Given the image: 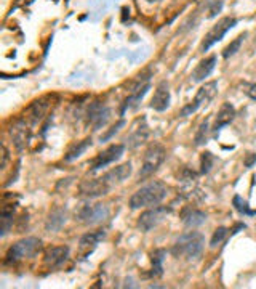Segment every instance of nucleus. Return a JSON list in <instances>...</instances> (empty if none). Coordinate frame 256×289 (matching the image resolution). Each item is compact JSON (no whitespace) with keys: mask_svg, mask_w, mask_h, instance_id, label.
Here are the masks:
<instances>
[{"mask_svg":"<svg viewBox=\"0 0 256 289\" xmlns=\"http://www.w3.org/2000/svg\"><path fill=\"white\" fill-rule=\"evenodd\" d=\"M168 195V188L163 182L156 180L149 185L139 188L134 195L130 198V207L131 209H141V207H154L159 206Z\"/></svg>","mask_w":256,"mask_h":289,"instance_id":"1","label":"nucleus"},{"mask_svg":"<svg viewBox=\"0 0 256 289\" xmlns=\"http://www.w3.org/2000/svg\"><path fill=\"white\" fill-rule=\"evenodd\" d=\"M205 246V238L198 231H189V233L183 235L175 243L171 252L176 257H188V259H197L202 254Z\"/></svg>","mask_w":256,"mask_h":289,"instance_id":"2","label":"nucleus"},{"mask_svg":"<svg viewBox=\"0 0 256 289\" xmlns=\"http://www.w3.org/2000/svg\"><path fill=\"white\" fill-rule=\"evenodd\" d=\"M40 248H42V241L38 238H24V240H19L6 250L5 262L18 263L24 259H31V257H34L40 250Z\"/></svg>","mask_w":256,"mask_h":289,"instance_id":"3","label":"nucleus"},{"mask_svg":"<svg viewBox=\"0 0 256 289\" xmlns=\"http://www.w3.org/2000/svg\"><path fill=\"white\" fill-rule=\"evenodd\" d=\"M165 154L166 151H165L163 145H160V143L149 145V148H147L143 156V165H141V170H139V178L152 175V173L162 165V163L165 161Z\"/></svg>","mask_w":256,"mask_h":289,"instance_id":"4","label":"nucleus"},{"mask_svg":"<svg viewBox=\"0 0 256 289\" xmlns=\"http://www.w3.org/2000/svg\"><path fill=\"white\" fill-rule=\"evenodd\" d=\"M216 93H218V82L216 81L207 82L205 85H202L200 88L197 90L194 100H192L191 103H188V105L181 109V116L183 118H186V116L194 114L198 108L207 106L208 103L216 96Z\"/></svg>","mask_w":256,"mask_h":289,"instance_id":"5","label":"nucleus"},{"mask_svg":"<svg viewBox=\"0 0 256 289\" xmlns=\"http://www.w3.org/2000/svg\"><path fill=\"white\" fill-rule=\"evenodd\" d=\"M237 24V19L232 18V16H224L221 18L220 21H218L213 28H211L208 32H207V36H205L203 39V42L200 45V51H207L210 50L216 42H220L221 39L227 34V32L234 28V26Z\"/></svg>","mask_w":256,"mask_h":289,"instance_id":"6","label":"nucleus"},{"mask_svg":"<svg viewBox=\"0 0 256 289\" xmlns=\"http://www.w3.org/2000/svg\"><path fill=\"white\" fill-rule=\"evenodd\" d=\"M77 218L87 225H96L106 220L109 215V209L106 204H83L75 212Z\"/></svg>","mask_w":256,"mask_h":289,"instance_id":"7","label":"nucleus"},{"mask_svg":"<svg viewBox=\"0 0 256 289\" xmlns=\"http://www.w3.org/2000/svg\"><path fill=\"white\" fill-rule=\"evenodd\" d=\"M130 175H131V164L130 163H125V164H122V165L114 167L112 170L106 172L104 175L99 177V182H101L102 186H104V190L109 193V191L114 188V186H117L122 182H125V180L130 177Z\"/></svg>","mask_w":256,"mask_h":289,"instance_id":"8","label":"nucleus"},{"mask_svg":"<svg viewBox=\"0 0 256 289\" xmlns=\"http://www.w3.org/2000/svg\"><path fill=\"white\" fill-rule=\"evenodd\" d=\"M124 151H125V146L120 145V143L107 146L104 151L96 154V158L92 161V170H99V169H102V167L119 161L122 158V154H124Z\"/></svg>","mask_w":256,"mask_h":289,"instance_id":"9","label":"nucleus"},{"mask_svg":"<svg viewBox=\"0 0 256 289\" xmlns=\"http://www.w3.org/2000/svg\"><path fill=\"white\" fill-rule=\"evenodd\" d=\"M168 209L163 206H154L152 209L143 212L138 218V228L143 231H151L152 228H156L157 225L165 218Z\"/></svg>","mask_w":256,"mask_h":289,"instance_id":"10","label":"nucleus"},{"mask_svg":"<svg viewBox=\"0 0 256 289\" xmlns=\"http://www.w3.org/2000/svg\"><path fill=\"white\" fill-rule=\"evenodd\" d=\"M109 108H106L102 103H92L87 111V122L90 125H93L95 128H99L101 125H104L109 119Z\"/></svg>","mask_w":256,"mask_h":289,"instance_id":"11","label":"nucleus"},{"mask_svg":"<svg viewBox=\"0 0 256 289\" xmlns=\"http://www.w3.org/2000/svg\"><path fill=\"white\" fill-rule=\"evenodd\" d=\"M149 138V127H147V122L144 118L138 119L131 127V132L128 135V146L136 148L139 145H143Z\"/></svg>","mask_w":256,"mask_h":289,"instance_id":"12","label":"nucleus"},{"mask_svg":"<svg viewBox=\"0 0 256 289\" xmlns=\"http://www.w3.org/2000/svg\"><path fill=\"white\" fill-rule=\"evenodd\" d=\"M29 127H31V124L24 118L16 121L15 125H11L10 135H11L13 141H15V145H16L18 150H23V148L26 146V143L29 141V135H31V128Z\"/></svg>","mask_w":256,"mask_h":289,"instance_id":"13","label":"nucleus"},{"mask_svg":"<svg viewBox=\"0 0 256 289\" xmlns=\"http://www.w3.org/2000/svg\"><path fill=\"white\" fill-rule=\"evenodd\" d=\"M69 257V248L67 246H53L45 250L43 255V263L48 268H56L63 265L66 259Z\"/></svg>","mask_w":256,"mask_h":289,"instance_id":"14","label":"nucleus"},{"mask_svg":"<svg viewBox=\"0 0 256 289\" xmlns=\"http://www.w3.org/2000/svg\"><path fill=\"white\" fill-rule=\"evenodd\" d=\"M168 106H170V88H168V83L162 81L157 85L156 92H154V96L151 100V108L154 111L162 113Z\"/></svg>","mask_w":256,"mask_h":289,"instance_id":"15","label":"nucleus"},{"mask_svg":"<svg viewBox=\"0 0 256 289\" xmlns=\"http://www.w3.org/2000/svg\"><path fill=\"white\" fill-rule=\"evenodd\" d=\"M48 108H50L48 98H40V100H37V101H34V103H32V105L28 108V111H26V114H24V119L28 121L31 125H35L37 122H40L43 116L47 114Z\"/></svg>","mask_w":256,"mask_h":289,"instance_id":"16","label":"nucleus"},{"mask_svg":"<svg viewBox=\"0 0 256 289\" xmlns=\"http://www.w3.org/2000/svg\"><path fill=\"white\" fill-rule=\"evenodd\" d=\"M215 66H216V56L215 55L205 58V60H202L195 66V69L192 71V81H194V82L205 81L211 73H213Z\"/></svg>","mask_w":256,"mask_h":289,"instance_id":"17","label":"nucleus"},{"mask_svg":"<svg viewBox=\"0 0 256 289\" xmlns=\"http://www.w3.org/2000/svg\"><path fill=\"white\" fill-rule=\"evenodd\" d=\"M234 118H235V108L230 105V103H223L220 111H218V114H216L213 130L220 132L223 127H226L227 124H230V122L234 121Z\"/></svg>","mask_w":256,"mask_h":289,"instance_id":"18","label":"nucleus"},{"mask_svg":"<svg viewBox=\"0 0 256 289\" xmlns=\"http://www.w3.org/2000/svg\"><path fill=\"white\" fill-rule=\"evenodd\" d=\"M181 220L186 227H198V225L205 223V220H207V214L194 207H186L181 212Z\"/></svg>","mask_w":256,"mask_h":289,"instance_id":"19","label":"nucleus"},{"mask_svg":"<svg viewBox=\"0 0 256 289\" xmlns=\"http://www.w3.org/2000/svg\"><path fill=\"white\" fill-rule=\"evenodd\" d=\"M67 220V212L66 209H63V207H56L50 212V215H48V220H47V230L48 231H58V230H61L64 227V223H66Z\"/></svg>","mask_w":256,"mask_h":289,"instance_id":"20","label":"nucleus"},{"mask_svg":"<svg viewBox=\"0 0 256 289\" xmlns=\"http://www.w3.org/2000/svg\"><path fill=\"white\" fill-rule=\"evenodd\" d=\"M106 238V231L98 230V231H90V233L83 235L80 238V250H85V255L96 248V244H99Z\"/></svg>","mask_w":256,"mask_h":289,"instance_id":"21","label":"nucleus"},{"mask_svg":"<svg viewBox=\"0 0 256 289\" xmlns=\"http://www.w3.org/2000/svg\"><path fill=\"white\" fill-rule=\"evenodd\" d=\"M15 209L16 204H5L0 212V222H2V236H5L13 227V220H15Z\"/></svg>","mask_w":256,"mask_h":289,"instance_id":"22","label":"nucleus"},{"mask_svg":"<svg viewBox=\"0 0 256 289\" xmlns=\"http://www.w3.org/2000/svg\"><path fill=\"white\" fill-rule=\"evenodd\" d=\"M92 146V138H85L82 141H77L75 145H72L69 148V151L66 153V156H64V159L66 161H74L77 158H80L83 153H85L88 148Z\"/></svg>","mask_w":256,"mask_h":289,"instance_id":"23","label":"nucleus"},{"mask_svg":"<svg viewBox=\"0 0 256 289\" xmlns=\"http://www.w3.org/2000/svg\"><path fill=\"white\" fill-rule=\"evenodd\" d=\"M163 255H165L163 249L154 250V254H152V270L149 273L151 276H154V278H157V276H162V273H163V267H162Z\"/></svg>","mask_w":256,"mask_h":289,"instance_id":"24","label":"nucleus"},{"mask_svg":"<svg viewBox=\"0 0 256 289\" xmlns=\"http://www.w3.org/2000/svg\"><path fill=\"white\" fill-rule=\"evenodd\" d=\"M232 204H234L235 210H237V212H240V214H243V215H248V217L256 215V209H250L248 203H247L242 196H239V195H235V196H234Z\"/></svg>","mask_w":256,"mask_h":289,"instance_id":"25","label":"nucleus"},{"mask_svg":"<svg viewBox=\"0 0 256 289\" xmlns=\"http://www.w3.org/2000/svg\"><path fill=\"white\" fill-rule=\"evenodd\" d=\"M245 37H247V34H245V32H243V34H240L239 37H235L234 41L230 42V43L227 45V47L223 50V56H224V58H229V56L235 55L237 51L240 50V47H242V42H243V39H245Z\"/></svg>","mask_w":256,"mask_h":289,"instance_id":"26","label":"nucleus"},{"mask_svg":"<svg viewBox=\"0 0 256 289\" xmlns=\"http://www.w3.org/2000/svg\"><path fill=\"white\" fill-rule=\"evenodd\" d=\"M208 128H210V122H208V119H205L202 124H200V127H198V130H197V133H195V138H194V143H195V146H200V145H203L205 141H207V137H208Z\"/></svg>","mask_w":256,"mask_h":289,"instance_id":"27","label":"nucleus"},{"mask_svg":"<svg viewBox=\"0 0 256 289\" xmlns=\"http://www.w3.org/2000/svg\"><path fill=\"white\" fill-rule=\"evenodd\" d=\"M216 158L213 156V153L210 151H205L202 156H200V167H202V173H208L211 170V167H213Z\"/></svg>","mask_w":256,"mask_h":289,"instance_id":"28","label":"nucleus"},{"mask_svg":"<svg viewBox=\"0 0 256 289\" xmlns=\"http://www.w3.org/2000/svg\"><path fill=\"white\" fill-rule=\"evenodd\" d=\"M226 235H227V228H224V227L216 228V230H215V233H213V236H211L210 246H211V248H216L218 244L223 243V240L226 238Z\"/></svg>","mask_w":256,"mask_h":289,"instance_id":"29","label":"nucleus"},{"mask_svg":"<svg viewBox=\"0 0 256 289\" xmlns=\"http://www.w3.org/2000/svg\"><path fill=\"white\" fill-rule=\"evenodd\" d=\"M243 92H245L247 96H250L252 100H256V83H248L245 82L243 83Z\"/></svg>","mask_w":256,"mask_h":289,"instance_id":"30","label":"nucleus"},{"mask_svg":"<svg viewBox=\"0 0 256 289\" xmlns=\"http://www.w3.org/2000/svg\"><path fill=\"white\" fill-rule=\"evenodd\" d=\"M124 124H125V122H124V121H119V122H117V124H115V125H114V127L111 128V130H109V132L106 133V135H102V137H101V141H104V140H107V138H111V137H112V135H114L115 132H117V130H119V128H120L122 125H124Z\"/></svg>","mask_w":256,"mask_h":289,"instance_id":"31","label":"nucleus"},{"mask_svg":"<svg viewBox=\"0 0 256 289\" xmlns=\"http://www.w3.org/2000/svg\"><path fill=\"white\" fill-rule=\"evenodd\" d=\"M221 6H223V2H215L213 3V6L208 10V18H213V16H216V13L221 10Z\"/></svg>","mask_w":256,"mask_h":289,"instance_id":"32","label":"nucleus"},{"mask_svg":"<svg viewBox=\"0 0 256 289\" xmlns=\"http://www.w3.org/2000/svg\"><path fill=\"white\" fill-rule=\"evenodd\" d=\"M255 163H256V154L248 153L247 156H245V167H252Z\"/></svg>","mask_w":256,"mask_h":289,"instance_id":"33","label":"nucleus"},{"mask_svg":"<svg viewBox=\"0 0 256 289\" xmlns=\"http://www.w3.org/2000/svg\"><path fill=\"white\" fill-rule=\"evenodd\" d=\"M3 159H2V169H5L6 167V161H8V150H6V146L3 145Z\"/></svg>","mask_w":256,"mask_h":289,"instance_id":"34","label":"nucleus"},{"mask_svg":"<svg viewBox=\"0 0 256 289\" xmlns=\"http://www.w3.org/2000/svg\"><path fill=\"white\" fill-rule=\"evenodd\" d=\"M146 2H149V3H157V2H160V0H146Z\"/></svg>","mask_w":256,"mask_h":289,"instance_id":"35","label":"nucleus"}]
</instances>
